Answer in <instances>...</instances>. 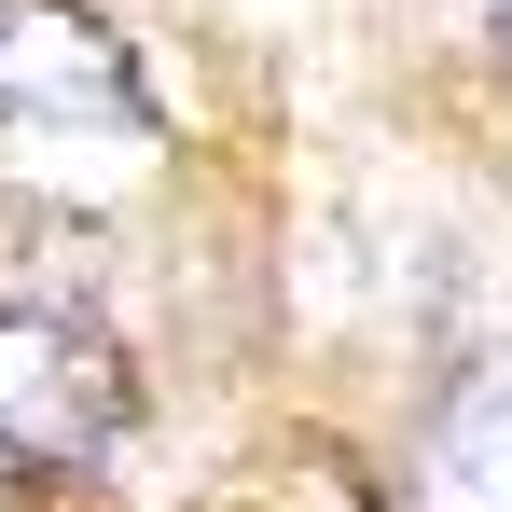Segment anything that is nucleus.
Segmentation results:
<instances>
[{
	"label": "nucleus",
	"mask_w": 512,
	"mask_h": 512,
	"mask_svg": "<svg viewBox=\"0 0 512 512\" xmlns=\"http://www.w3.org/2000/svg\"><path fill=\"white\" fill-rule=\"evenodd\" d=\"M125 360L111 333H84L70 305H14L0 291V457H28V471H97L111 443H125Z\"/></svg>",
	"instance_id": "nucleus-1"
},
{
	"label": "nucleus",
	"mask_w": 512,
	"mask_h": 512,
	"mask_svg": "<svg viewBox=\"0 0 512 512\" xmlns=\"http://www.w3.org/2000/svg\"><path fill=\"white\" fill-rule=\"evenodd\" d=\"M0 111H28V125L97 111V125L139 139V70L84 0H0Z\"/></svg>",
	"instance_id": "nucleus-2"
},
{
	"label": "nucleus",
	"mask_w": 512,
	"mask_h": 512,
	"mask_svg": "<svg viewBox=\"0 0 512 512\" xmlns=\"http://www.w3.org/2000/svg\"><path fill=\"white\" fill-rule=\"evenodd\" d=\"M402 512H512V346L443 374V402L416 429V471H402Z\"/></svg>",
	"instance_id": "nucleus-3"
}]
</instances>
